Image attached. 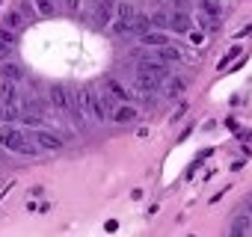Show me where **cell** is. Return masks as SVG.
Returning <instances> with one entry per match:
<instances>
[{"label":"cell","instance_id":"obj_1","mask_svg":"<svg viewBox=\"0 0 252 237\" xmlns=\"http://www.w3.org/2000/svg\"><path fill=\"white\" fill-rule=\"evenodd\" d=\"M80 101H83V110H86V116L92 118V122H104L107 113H110V107H113V95H101L92 86H83L80 89Z\"/></svg>","mask_w":252,"mask_h":237},{"label":"cell","instance_id":"obj_2","mask_svg":"<svg viewBox=\"0 0 252 237\" xmlns=\"http://www.w3.org/2000/svg\"><path fill=\"white\" fill-rule=\"evenodd\" d=\"M0 146L9 148V151H18V154H36L39 151V143H27V137L18 131V128H0Z\"/></svg>","mask_w":252,"mask_h":237},{"label":"cell","instance_id":"obj_3","mask_svg":"<svg viewBox=\"0 0 252 237\" xmlns=\"http://www.w3.org/2000/svg\"><path fill=\"white\" fill-rule=\"evenodd\" d=\"M33 140L39 143V148H45V151H60L65 143H63V137H57V134H51V131H42V128H36V134H33Z\"/></svg>","mask_w":252,"mask_h":237},{"label":"cell","instance_id":"obj_4","mask_svg":"<svg viewBox=\"0 0 252 237\" xmlns=\"http://www.w3.org/2000/svg\"><path fill=\"white\" fill-rule=\"evenodd\" d=\"M140 71H149V74H155V77H160V80H166V77H169L166 62H163V59H158V57H143V59H140Z\"/></svg>","mask_w":252,"mask_h":237},{"label":"cell","instance_id":"obj_5","mask_svg":"<svg viewBox=\"0 0 252 237\" xmlns=\"http://www.w3.org/2000/svg\"><path fill=\"white\" fill-rule=\"evenodd\" d=\"M48 95H51V104L57 107V110H68V101H71V92L63 86V83H51V89H48Z\"/></svg>","mask_w":252,"mask_h":237},{"label":"cell","instance_id":"obj_6","mask_svg":"<svg viewBox=\"0 0 252 237\" xmlns=\"http://www.w3.org/2000/svg\"><path fill=\"white\" fill-rule=\"evenodd\" d=\"M169 27H172L175 33H190V27H193V21H190V15H187V9H175V12L169 15Z\"/></svg>","mask_w":252,"mask_h":237},{"label":"cell","instance_id":"obj_7","mask_svg":"<svg viewBox=\"0 0 252 237\" xmlns=\"http://www.w3.org/2000/svg\"><path fill=\"white\" fill-rule=\"evenodd\" d=\"M134 83H137L140 92H158V86H160L163 80L155 77V74H149V71H137V80H134Z\"/></svg>","mask_w":252,"mask_h":237},{"label":"cell","instance_id":"obj_8","mask_svg":"<svg viewBox=\"0 0 252 237\" xmlns=\"http://www.w3.org/2000/svg\"><path fill=\"white\" fill-rule=\"evenodd\" d=\"M140 42H143L146 48H163V45H169V36H166L163 30H149V33L140 36Z\"/></svg>","mask_w":252,"mask_h":237},{"label":"cell","instance_id":"obj_9","mask_svg":"<svg viewBox=\"0 0 252 237\" xmlns=\"http://www.w3.org/2000/svg\"><path fill=\"white\" fill-rule=\"evenodd\" d=\"M104 86H107V92H110L113 98H119V101H128V98H131L128 86H122L116 77H104Z\"/></svg>","mask_w":252,"mask_h":237},{"label":"cell","instance_id":"obj_10","mask_svg":"<svg viewBox=\"0 0 252 237\" xmlns=\"http://www.w3.org/2000/svg\"><path fill=\"white\" fill-rule=\"evenodd\" d=\"M113 9H116V0H101V3H98V12H95L98 27H107V21H110Z\"/></svg>","mask_w":252,"mask_h":237},{"label":"cell","instance_id":"obj_11","mask_svg":"<svg viewBox=\"0 0 252 237\" xmlns=\"http://www.w3.org/2000/svg\"><path fill=\"white\" fill-rule=\"evenodd\" d=\"M134 118H137V110H134L131 104L113 110V122H119V125H128V122H134Z\"/></svg>","mask_w":252,"mask_h":237},{"label":"cell","instance_id":"obj_12","mask_svg":"<svg viewBox=\"0 0 252 237\" xmlns=\"http://www.w3.org/2000/svg\"><path fill=\"white\" fill-rule=\"evenodd\" d=\"M246 231H252V213L249 210L246 213H237V219L231 225V234H246Z\"/></svg>","mask_w":252,"mask_h":237},{"label":"cell","instance_id":"obj_13","mask_svg":"<svg viewBox=\"0 0 252 237\" xmlns=\"http://www.w3.org/2000/svg\"><path fill=\"white\" fill-rule=\"evenodd\" d=\"M0 77H3V80H21L24 77V71H21V65H15V62H3V65H0Z\"/></svg>","mask_w":252,"mask_h":237},{"label":"cell","instance_id":"obj_14","mask_svg":"<svg viewBox=\"0 0 252 237\" xmlns=\"http://www.w3.org/2000/svg\"><path fill=\"white\" fill-rule=\"evenodd\" d=\"M152 27H155V24H152V15H137V18L131 21V30H134V33H140V36H143V33H149Z\"/></svg>","mask_w":252,"mask_h":237},{"label":"cell","instance_id":"obj_15","mask_svg":"<svg viewBox=\"0 0 252 237\" xmlns=\"http://www.w3.org/2000/svg\"><path fill=\"white\" fill-rule=\"evenodd\" d=\"M158 59H163V62H175V59H181V54H178V48L163 45V48H158Z\"/></svg>","mask_w":252,"mask_h":237},{"label":"cell","instance_id":"obj_16","mask_svg":"<svg viewBox=\"0 0 252 237\" xmlns=\"http://www.w3.org/2000/svg\"><path fill=\"white\" fill-rule=\"evenodd\" d=\"M199 9L208 12L211 18H220V12H222V6L217 3V0H199Z\"/></svg>","mask_w":252,"mask_h":237},{"label":"cell","instance_id":"obj_17","mask_svg":"<svg viewBox=\"0 0 252 237\" xmlns=\"http://www.w3.org/2000/svg\"><path fill=\"white\" fill-rule=\"evenodd\" d=\"M181 92H184V80H178V77H172V80L166 83V95H169V98H178Z\"/></svg>","mask_w":252,"mask_h":237},{"label":"cell","instance_id":"obj_18","mask_svg":"<svg viewBox=\"0 0 252 237\" xmlns=\"http://www.w3.org/2000/svg\"><path fill=\"white\" fill-rule=\"evenodd\" d=\"M119 18H125V21H134V18H137V9H134V3H119Z\"/></svg>","mask_w":252,"mask_h":237},{"label":"cell","instance_id":"obj_19","mask_svg":"<svg viewBox=\"0 0 252 237\" xmlns=\"http://www.w3.org/2000/svg\"><path fill=\"white\" fill-rule=\"evenodd\" d=\"M152 24H155L158 30H169V15H166V12H155V15H152Z\"/></svg>","mask_w":252,"mask_h":237},{"label":"cell","instance_id":"obj_20","mask_svg":"<svg viewBox=\"0 0 252 237\" xmlns=\"http://www.w3.org/2000/svg\"><path fill=\"white\" fill-rule=\"evenodd\" d=\"M199 24H202V30H205V33H214V30H217V18H211L208 12H202V15H199Z\"/></svg>","mask_w":252,"mask_h":237},{"label":"cell","instance_id":"obj_21","mask_svg":"<svg viewBox=\"0 0 252 237\" xmlns=\"http://www.w3.org/2000/svg\"><path fill=\"white\" fill-rule=\"evenodd\" d=\"M6 27H12V30H21V27H24V18H21L18 12H6Z\"/></svg>","mask_w":252,"mask_h":237},{"label":"cell","instance_id":"obj_22","mask_svg":"<svg viewBox=\"0 0 252 237\" xmlns=\"http://www.w3.org/2000/svg\"><path fill=\"white\" fill-rule=\"evenodd\" d=\"M0 42H6V45H15V30H12V27L6 30V24H3V27H0Z\"/></svg>","mask_w":252,"mask_h":237},{"label":"cell","instance_id":"obj_23","mask_svg":"<svg viewBox=\"0 0 252 237\" xmlns=\"http://www.w3.org/2000/svg\"><path fill=\"white\" fill-rule=\"evenodd\" d=\"M24 125H27V128H42V116H39V113H33V116L27 113V116H24Z\"/></svg>","mask_w":252,"mask_h":237},{"label":"cell","instance_id":"obj_24","mask_svg":"<svg viewBox=\"0 0 252 237\" xmlns=\"http://www.w3.org/2000/svg\"><path fill=\"white\" fill-rule=\"evenodd\" d=\"M36 9H39V15H51L54 3H51V0H36Z\"/></svg>","mask_w":252,"mask_h":237},{"label":"cell","instance_id":"obj_25","mask_svg":"<svg viewBox=\"0 0 252 237\" xmlns=\"http://www.w3.org/2000/svg\"><path fill=\"white\" fill-rule=\"evenodd\" d=\"M237 54H240V48H231V51H228V54H225V57H222V59L217 62V68H225V65H228V62H231V59H234Z\"/></svg>","mask_w":252,"mask_h":237},{"label":"cell","instance_id":"obj_26","mask_svg":"<svg viewBox=\"0 0 252 237\" xmlns=\"http://www.w3.org/2000/svg\"><path fill=\"white\" fill-rule=\"evenodd\" d=\"M18 9H21V15H27V18H33V15L39 12V9H33V6H30V0H21V6H18Z\"/></svg>","mask_w":252,"mask_h":237},{"label":"cell","instance_id":"obj_27","mask_svg":"<svg viewBox=\"0 0 252 237\" xmlns=\"http://www.w3.org/2000/svg\"><path fill=\"white\" fill-rule=\"evenodd\" d=\"M172 3H175V9H190L193 0H172Z\"/></svg>","mask_w":252,"mask_h":237},{"label":"cell","instance_id":"obj_28","mask_svg":"<svg viewBox=\"0 0 252 237\" xmlns=\"http://www.w3.org/2000/svg\"><path fill=\"white\" fill-rule=\"evenodd\" d=\"M190 42H193V45H202V42H205V36H202V33H190Z\"/></svg>","mask_w":252,"mask_h":237},{"label":"cell","instance_id":"obj_29","mask_svg":"<svg viewBox=\"0 0 252 237\" xmlns=\"http://www.w3.org/2000/svg\"><path fill=\"white\" fill-rule=\"evenodd\" d=\"M6 54H9V45H6V42H0V59H6Z\"/></svg>","mask_w":252,"mask_h":237},{"label":"cell","instance_id":"obj_30","mask_svg":"<svg viewBox=\"0 0 252 237\" xmlns=\"http://www.w3.org/2000/svg\"><path fill=\"white\" fill-rule=\"evenodd\" d=\"M63 3H65L68 9H77V6H80V0H63Z\"/></svg>","mask_w":252,"mask_h":237},{"label":"cell","instance_id":"obj_31","mask_svg":"<svg viewBox=\"0 0 252 237\" xmlns=\"http://www.w3.org/2000/svg\"><path fill=\"white\" fill-rule=\"evenodd\" d=\"M0 122H6V107H3V101H0Z\"/></svg>","mask_w":252,"mask_h":237},{"label":"cell","instance_id":"obj_32","mask_svg":"<svg viewBox=\"0 0 252 237\" xmlns=\"http://www.w3.org/2000/svg\"><path fill=\"white\" fill-rule=\"evenodd\" d=\"M246 210H249V213H252V199H249V202H246Z\"/></svg>","mask_w":252,"mask_h":237},{"label":"cell","instance_id":"obj_33","mask_svg":"<svg viewBox=\"0 0 252 237\" xmlns=\"http://www.w3.org/2000/svg\"><path fill=\"white\" fill-rule=\"evenodd\" d=\"M0 160H3V154H0Z\"/></svg>","mask_w":252,"mask_h":237}]
</instances>
